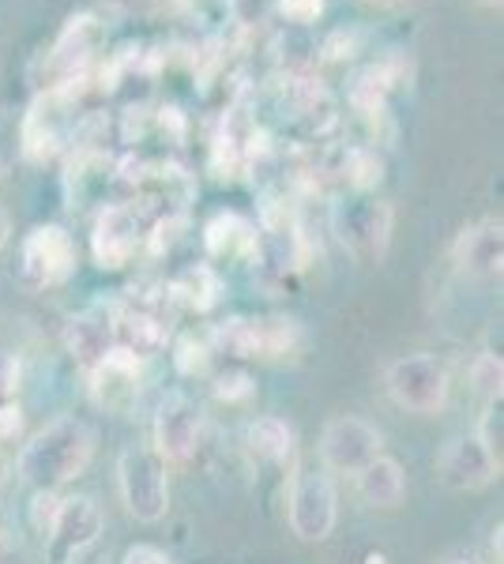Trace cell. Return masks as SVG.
<instances>
[{
  "mask_svg": "<svg viewBox=\"0 0 504 564\" xmlns=\"http://www.w3.org/2000/svg\"><path fill=\"white\" fill-rule=\"evenodd\" d=\"M181 4H196V0H181Z\"/></svg>",
  "mask_w": 504,
  "mask_h": 564,
  "instance_id": "cell-41",
  "label": "cell"
},
{
  "mask_svg": "<svg viewBox=\"0 0 504 564\" xmlns=\"http://www.w3.org/2000/svg\"><path fill=\"white\" fill-rule=\"evenodd\" d=\"M256 321V358L287 361L305 347V327L294 316H253Z\"/></svg>",
  "mask_w": 504,
  "mask_h": 564,
  "instance_id": "cell-21",
  "label": "cell"
},
{
  "mask_svg": "<svg viewBox=\"0 0 504 564\" xmlns=\"http://www.w3.org/2000/svg\"><path fill=\"white\" fill-rule=\"evenodd\" d=\"M211 361H215V350H211L207 335H185L173 347V366H178L181 377H207Z\"/></svg>",
  "mask_w": 504,
  "mask_h": 564,
  "instance_id": "cell-25",
  "label": "cell"
},
{
  "mask_svg": "<svg viewBox=\"0 0 504 564\" xmlns=\"http://www.w3.org/2000/svg\"><path fill=\"white\" fill-rule=\"evenodd\" d=\"M501 478V463L482 448L474 433H455L437 456V481L448 494H479Z\"/></svg>",
  "mask_w": 504,
  "mask_h": 564,
  "instance_id": "cell-13",
  "label": "cell"
},
{
  "mask_svg": "<svg viewBox=\"0 0 504 564\" xmlns=\"http://www.w3.org/2000/svg\"><path fill=\"white\" fill-rule=\"evenodd\" d=\"M57 508H61L57 489H34V497H31V527L42 534V539L50 534L53 520H57Z\"/></svg>",
  "mask_w": 504,
  "mask_h": 564,
  "instance_id": "cell-31",
  "label": "cell"
},
{
  "mask_svg": "<svg viewBox=\"0 0 504 564\" xmlns=\"http://www.w3.org/2000/svg\"><path fill=\"white\" fill-rule=\"evenodd\" d=\"M471 391L482 399V403H493V399H501V391H504V361H501V354L482 350L479 358L471 361Z\"/></svg>",
  "mask_w": 504,
  "mask_h": 564,
  "instance_id": "cell-24",
  "label": "cell"
},
{
  "mask_svg": "<svg viewBox=\"0 0 504 564\" xmlns=\"http://www.w3.org/2000/svg\"><path fill=\"white\" fill-rule=\"evenodd\" d=\"M452 263L471 279H501L504 268V226L501 218H482L460 230L452 245Z\"/></svg>",
  "mask_w": 504,
  "mask_h": 564,
  "instance_id": "cell-16",
  "label": "cell"
},
{
  "mask_svg": "<svg viewBox=\"0 0 504 564\" xmlns=\"http://www.w3.org/2000/svg\"><path fill=\"white\" fill-rule=\"evenodd\" d=\"M271 8L282 15L290 26H298V31H305V26H313L320 15H324V0H271Z\"/></svg>",
  "mask_w": 504,
  "mask_h": 564,
  "instance_id": "cell-29",
  "label": "cell"
},
{
  "mask_svg": "<svg viewBox=\"0 0 504 564\" xmlns=\"http://www.w3.org/2000/svg\"><path fill=\"white\" fill-rule=\"evenodd\" d=\"M320 467L332 475H357L369 459L384 452V436L373 422L357 414H335L320 430Z\"/></svg>",
  "mask_w": 504,
  "mask_h": 564,
  "instance_id": "cell-9",
  "label": "cell"
},
{
  "mask_svg": "<svg viewBox=\"0 0 504 564\" xmlns=\"http://www.w3.org/2000/svg\"><path fill=\"white\" fill-rule=\"evenodd\" d=\"M117 489L136 523H159L170 512V467L148 444H128L117 456Z\"/></svg>",
  "mask_w": 504,
  "mask_h": 564,
  "instance_id": "cell-7",
  "label": "cell"
},
{
  "mask_svg": "<svg viewBox=\"0 0 504 564\" xmlns=\"http://www.w3.org/2000/svg\"><path fill=\"white\" fill-rule=\"evenodd\" d=\"M0 452H4V448H0ZM0 478H4V456H0Z\"/></svg>",
  "mask_w": 504,
  "mask_h": 564,
  "instance_id": "cell-40",
  "label": "cell"
},
{
  "mask_svg": "<svg viewBox=\"0 0 504 564\" xmlns=\"http://www.w3.org/2000/svg\"><path fill=\"white\" fill-rule=\"evenodd\" d=\"M64 347L72 361L90 372L109 350L117 347V308L114 305H87L64 324Z\"/></svg>",
  "mask_w": 504,
  "mask_h": 564,
  "instance_id": "cell-15",
  "label": "cell"
},
{
  "mask_svg": "<svg viewBox=\"0 0 504 564\" xmlns=\"http://www.w3.org/2000/svg\"><path fill=\"white\" fill-rule=\"evenodd\" d=\"M365 4H377V8H399L403 0H365Z\"/></svg>",
  "mask_w": 504,
  "mask_h": 564,
  "instance_id": "cell-37",
  "label": "cell"
},
{
  "mask_svg": "<svg viewBox=\"0 0 504 564\" xmlns=\"http://www.w3.org/2000/svg\"><path fill=\"white\" fill-rule=\"evenodd\" d=\"M384 388H388L392 403L410 414H437L444 411L448 391H452V377L448 366L437 354H403V358L388 361L384 369Z\"/></svg>",
  "mask_w": 504,
  "mask_h": 564,
  "instance_id": "cell-8",
  "label": "cell"
},
{
  "mask_svg": "<svg viewBox=\"0 0 504 564\" xmlns=\"http://www.w3.org/2000/svg\"><path fill=\"white\" fill-rule=\"evenodd\" d=\"M79 268V245L61 223H42L20 241L15 252V282L31 294L64 286Z\"/></svg>",
  "mask_w": 504,
  "mask_h": 564,
  "instance_id": "cell-5",
  "label": "cell"
},
{
  "mask_svg": "<svg viewBox=\"0 0 504 564\" xmlns=\"http://www.w3.org/2000/svg\"><path fill=\"white\" fill-rule=\"evenodd\" d=\"M335 174L343 185H351L354 193H369V188L380 185V177H384V159L373 148H346Z\"/></svg>",
  "mask_w": 504,
  "mask_h": 564,
  "instance_id": "cell-23",
  "label": "cell"
},
{
  "mask_svg": "<svg viewBox=\"0 0 504 564\" xmlns=\"http://www.w3.org/2000/svg\"><path fill=\"white\" fill-rule=\"evenodd\" d=\"M20 162V117L12 109H0V177L12 174Z\"/></svg>",
  "mask_w": 504,
  "mask_h": 564,
  "instance_id": "cell-28",
  "label": "cell"
},
{
  "mask_svg": "<svg viewBox=\"0 0 504 564\" xmlns=\"http://www.w3.org/2000/svg\"><path fill=\"white\" fill-rule=\"evenodd\" d=\"M20 380H23L20 358H15L12 350L0 347V403H12L15 391H20Z\"/></svg>",
  "mask_w": 504,
  "mask_h": 564,
  "instance_id": "cell-32",
  "label": "cell"
},
{
  "mask_svg": "<svg viewBox=\"0 0 504 564\" xmlns=\"http://www.w3.org/2000/svg\"><path fill=\"white\" fill-rule=\"evenodd\" d=\"M143 212L136 204H103L90 230V257L103 271H121L143 249Z\"/></svg>",
  "mask_w": 504,
  "mask_h": 564,
  "instance_id": "cell-12",
  "label": "cell"
},
{
  "mask_svg": "<svg viewBox=\"0 0 504 564\" xmlns=\"http://www.w3.org/2000/svg\"><path fill=\"white\" fill-rule=\"evenodd\" d=\"M253 377L245 369H226L215 377V395L223 399V403H242V399L253 395Z\"/></svg>",
  "mask_w": 504,
  "mask_h": 564,
  "instance_id": "cell-30",
  "label": "cell"
},
{
  "mask_svg": "<svg viewBox=\"0 0 504 564\" xmlns=\"http://www.w3.org/2000/svg\"><path fill=\"white\" fill-rule=\"evenodd\" d=\"M362 45V31L357 26H335L332 34H324V42L317 45L320 61H351Z\"/></svg>",
  "mask_w": 504,
  "mask_h": 564,
  "instance_id": "cell-27",
  "label": "cell"
},
{
  "mask_svg": "<svg viewBox=\"0 0 504 564\" xmlns=\"http://www.w3.org/2000/svg\"><path fill=\"white\" fill-rule=\"evenodd\" d=\"M479 4H482V8H501L504 0H479Z\"/></svg>",
  "mask_w": 504,
  "mask_h": 564,
  "instance_id": "cell-38",
  "label": "cell"
},
{
  "mask_svg": "<svg viewBox=\"0 0 504 564\" xmlns=\"http://www.w3.org/2000/svg\"><path fill=\"white\" fill-rule=\"evenodd\" d=\"M170 302L173 308H189V313H211L223 297V275L215 271V263H189L185 271H178L170 282Z\"/></svg>",
  "mask_w": 504,
  "mask_h": 564,
  "instance_id": "cell-20",
  "label": "cell"
},
{
  "mask_svg": "<svg viewBox=\"0 0 504 564\" xmlns=\"http://www.w3.org/2000/svg\"><path fill=\"white\" fill-rule=\"evenodd\" d=\"M87 84H68L34 95L20 117V159L50 162L79 140V95Z\"/></svg>",
  "mask_w": 504,
  "mask_h": 564,
  "instance_id": "cell-2",
  "label": "cell"
},
{
  "mask_svg": "<svg viewBox=\"0 0 504 564\" xmlns=\"http://www.w3.org/2000/svg\"><path fill=\"white\" fill-rule=\"evenodd\" d=\"M471 433L479 436L482 448L490 452L493 459L504 463V411H501V399H493V403L482 406V417H479V425H474Z\"/></svg>",
  "mask_w": 504,
  "mask_h": 564,
  "instance_id": "cell-26",
  "label": "cell"
},
{
  "mask_svg": "<svg viewBox=\"0 0 504 564\" xmlns=\"http://www.w3.org/2000/svg\"><path fill=\"white\" fill-rule=\"evenodd\" d=\"M0 564H20V557L12 553V545H8L4 531H0Z\"/></svg>",
  "mask_w": 504,
  "mask_h": 564,
  "instance_id": "cell-35",
  "label": "cell"
},
{
  "mask_svg": "<svg viewBox=\"0 0 504 564\" xmlns=\"http://www.w3.org/2000/svg\"><path fill=\"white\" fill-rule=\"evenodd\" d=\"M103 508L90 497H61L57 520H53L50 534H45V561L50 564H76L95 550V542L103 539Z\"/></svg>",
  "mask_w": 504,
  "mask_h": 564,
  "instance_id": "cell-11",
  "label": "cell"
},
{
  "mask_svg": "<svg viewBox=\"0 0 504 564\" xmlns=\"http://www.w3.org/2000/svg\"><path fill=\"white\" fill-rule=\"evenodd\" d=\"M103 45H106V26L98 23V15H90V12L72 15L31 72L34 95L53 90V87H68V84H87L90 65H95V57L103 53Z\"/></svg>",
  "mask_w": 504,
  "mask_h": 564,
  "instance_id": "cell-3",
  "label": "cell"
},
{
  "mask_svg": "<svg viewBox=\"0 0 504 564\" xmlns=\"http://www.w3.org/2000/svg\"><path fill=\"white\" fill-rule=\"evenodd\" d=\"M392 226H396V212L392 204L373 196L339 199L332 207V234L343 245V252L362 268H377L388 257Z\"/></svg>",
  "mask_w": 504,
  "mask_h": 564,
  "instance_id": "cell-6",
  "label": "cell"
},
{
  "mask_svg": "<svg viewBox=\"0 0 504 564\" xmlns=\"http://www.w3.org/2000/svg\"><path fill=\"white\" fill-rule=\"evenodd\" d=\"M4 245H8V218L0 215V249H4Z\"/></svg>",
  "mask_w": 504,
  "mask_h": 564,
  "instance_id": "cell-36",
  "label": "cell"
},
{
  "mask_svg": "<svg viewBox=\"0 0 504 564\" xmlns=\"http://www.w3.org/2000/svg\"><path fill=\"white\" fill-rule=\"evenodd\" d=\"M204 249L218 263H256V257H260V226L242 212H218L204 226Z\"/></svg>",
  "mask_w": 504,
  "mask_h": 564,
  "instance_id": "cell-17",
  "label": "cell"
},
{
  "mask_svg": "<svg viewBox=\"0 0 504 564\" xmlns=\"http://www.w3.org/2000/svg\"><path fill=\"white\" fill-rule=\"evenodd\" d=\"M204 430H207V417L204 406L196 403L185 391H170L159 406H154V444L151 448L159 452L162 463H189L196 456V448L204 444Z\"/></svg>",
  "mask_w": 504,
  "mask_h": 564,
  "instance_id": "cell-10",
  "label": "cell"
},
{
  "mask_svg": "<svg viewBox=\"0 0 504 564\" xmlns=\"http://www.w3.org/2000/svg\"><path fill=\"white\" fill-rule=\"evenodd\" d=\"M448 564H479V561H467V557H455V561H448Z\"/></svg>",
  "mask_w": 504,
  "mask_h": 564,
  "instance_id": "cell-39",
  "label": "cell"
},
{
  "mask_svg": "<svg viewBox=\"0 0 504 564\" xmlns=\"http://www.w3.org/2000/svg\"><path fill=\"white\" fill-rule=\"evenodd\" d=\"M95 456V430L84 417H57L23 444L15 475L31 489H61L76 481Z\"/></svg>",
  "mask_w": 504,
  "mask_h": 564,
  "instance_id": "cell-1",
  "label": "cell"
},
{
  "mask_svg": "<svg viewBox=\"0 0 504 564\" xmlns=\"http://www.w3.org/2000/svg\"><path fill=\"white\" fill-rule=\"evenodd\" d=\"M207 339H211V350L226 354V358H237V361L256 358V321L253 316H230V321L215 324L207 332Z\"/></svg>",
  "mask_w": 504,
  "mask_h": 564,
  "instance_id": "cell-22",
  "label": "cell"
},
{
  "mask_svg": "<svg viewBox=\"0 0 504 564\" xmlns=\"http://www.w3.org/2000/svg\"><path fill=\"white\" fill-rule=\"evenodd\" d=\"M245 448H249V456L256 463H264V467H287L298 452L294 425L275 414L256 417V422H249V430H245Z\"/></svg>",
  "mask_w": 504,
  "mask_h": 564,
  "instance_id": "cell-19",
  "label": "cell"
},
{
  "mask_svg": "<svg viewBox=\"0 0 504 564\" xmlns=\"http://www.w3.org/2000/svg\"><path fill=\"white\" fill-rule=\"evenodd\" d=\"M121 564H173V561L159 550V545H132V550H125Z\"/></svg>",
  "mask_w": 504,
  "mask_h": 564,
  "instance_id": "cell-34",
  "label": "cell"
},
{
  "mask_svg": "<svg viewBox=\"0 0 504 564\" xmlns=\"http://www.w3.org/2000/svg\"><path fill=\"white\" fill-rule=\"evenodd\" d=\"M20 433H23V406L15 399L12 403H0V448L12 444Z\"/></svg>",
  "mask_w": 504,
  "mask_h": 564,
  "instance_id": "cell-33",
  "label": "cell"
},
{
  "mask_svg": "<svg viewBox=\"0 0 504 564\" xmlns=\"http://www.w3.org/2000/svg\"><path fill=\"white\" fill-rule=\"evenodd\" d=\"M87 377H90V395H95V403L106 406V411L125 414V411H132V403L140 399L143 358L117 343V347L109 350Z\"/></svg>",
  "mask_w": 504,
  "mask_h": 564,
  "instance_id": "cell-14",
  "label": "cell"
},
{
  "mask_svg": "<svg viewBox=\"0 0 504 564\" xmlns=\"http://www.w3.org/2000/svg\"><path fill=\"white\" fill-rule=\"evenodd\" d=\"M354 489H357V500L369 508H380V512H392L407 500V470H403L399 459L392 456H380L369 459L362 470L354 475Z\"/></svg>",
  "mask_w": 504,
  "mask_h": 564,
  "instance_id": "cell-18",
  "label": "cell"
},
{
  "mask_svg": "<svg viewBox=\"0 0 504 564\" xmlns=\"http://www.w3.org/2000/svg\"><path fill=\"white\" fill-rule=\"evenodd\" d=\"M287 520L294 539L305 545H320L332 539L339 523V489L332 470H324L320 463H301L290 475Z\"/></svg>",
  "mask_w": 504,
  "mask_h": 564,
  "instance_id": "cell-4",
  "label": "cell"
}]
</instances>
